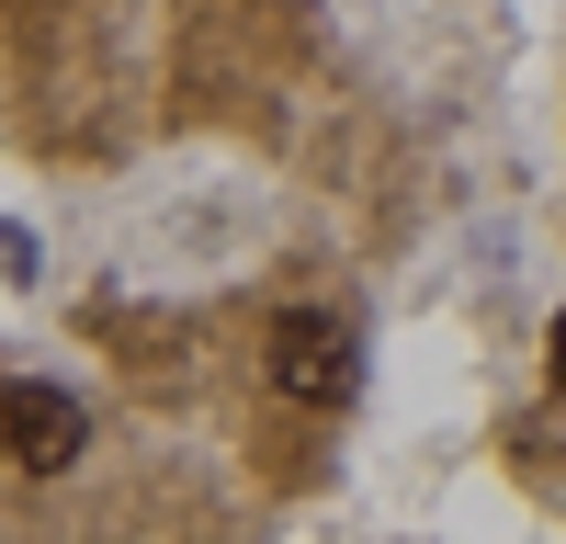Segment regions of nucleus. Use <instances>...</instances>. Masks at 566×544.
<instances>
[{
	"label": "nucleus",
	"instance_id": "1",
	"mask_svg": "<svg viewBox=\"0 0 566 544\" xmlns=\"http://www.w3.org/2000/svg\"><path fill=\"white\" fill-rule=\"evenodd\" d=\"M352 375H363V363H352V329H340V317H317V306H283V317H272V386L295 397V408H340Z\"/></svg>",
	"mask_w": 566,
	"mask_h": 544
},
{
	"label": "nucleus",
	"instance_id": "2",
	"mask_svg": "<svg viewBox=\"0 0 566 544\" xmlns=\"http://www.w3.org/2000/svg\"><path fill=\"white\" fill-rule=\"evenodd\" d=\"M0 442H12V465H34V477H57L69 453H80V408H69V386H0Z\"/></svg>",
	"mask_w": 566,
	"mask_h": 544
},
{
	"label": "nucleus",
	"instance_id": "3",
	"mask_svg": "<svg viewBox=\"0 0 566 544\" xmlns=\"http://www.w3.org/2000/svg\"><path fill=\"white\" fill-rule=\"evenodd\" d=\"M555 386H566V317H555Z\"/></svg>",
	"mask_w": 566,
	"mask_h": 544
}]
</instances>
